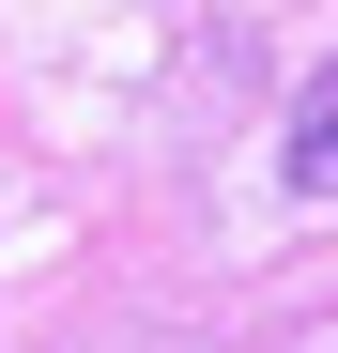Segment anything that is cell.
<instances>
[{
    "mask_svg": "<svg viewBox=\"0 0 338 353\" xmlns=\"http://www.w3.org/2000/svg\"><path fill=\"white\" fill-rule=\"evenodd\" d=\"M277 185L292 200H338V62L292 92V139H277Z\"/></svg>",
    "mask_w": 338,
    "mask_h": 353,
    "instance_id": "cell-1",
    "label": "cell"
}]
</instances>
